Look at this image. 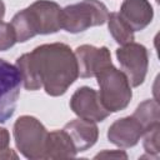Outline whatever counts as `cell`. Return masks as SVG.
Masks as SVG:
<instances>
[{"label": "cell", "mask_w": 160, "mask_h": 160, "mask_svg": "<svg viewBox=\"0 0 160 160\" xmlns=\"http://www.w3.org/2000/svg\"><path fill=\"white\" fill-rule=\"evenodd\" d=\"M24 88L30 91L44 88L50 96L64 95L79 76L75 52L64 42L42 44L16 59Z\"/></svg>", "instance_id": "cell-1"}, {"label": "cell", "mask_w": 160, "mask_h": 160, "mask_svg": "<svg viewBox=\"0 0 160 160\" xmlns=\"http://www.w3.org/2000/svg\"><path fill=\"white\" fill-rule=\"evenodd\" d=\"M61 8L50 0H38L16 12L11 20L16 42H25L35 35L54 34L61 29Z\"/></svg>", "instance_id": "cell-2"}, {"label": "cell", "mask_w": 160, "mask_h": 160, "mask_svg": "<svg viewBox=\"0 0 160 160\" xmlns=\"http://www.w3.org/2000/svg\"><path fill=\"white\" fill-rule=\"evenodd\" d=\"M96 79L100 89V101L108 111L118 112L130 104L132 98L131 85L121 70L110 65L102 69L96 75Z\"/></svg>", "instance_id": "cell-3"}, {"label": "cell", "mask_w": 160, "mask_h": 160, "mask_svg": "<svg viewBox=\"0 0 160 160\" xmlns=\"http://www.w3.org/2000/svg\"><path fill=\"white\" fill-rule=\"evenodd\" d=\"M12 132L18 150L26 159H45L49 131L40 120L30 115H22L15 121Z\"/></svg>", "instance_id": "cell-4"}, {"label": "cell", "mask_w": 160, "mask_h": 160, "mask_svg": "<svg viewBox=\"0 0 160 160\" xmlns=\"http://www.w3.org/2000/svg\"><path fill=\"white\" fill-rule=\"evenodd\" d=\"M108 8L99 0H82L61 9V29L70 34H78L92 26L106 22Z\"/></svg>", "instance_id": "cell-5"}, {"label": "cell", "mask_w": 160, "mask_h": 160, "mask_svg": "<svg viewBox=\"0 0 160 160\" xmlns=\"http://www.w3.org/2000/svg\"><path fill=\"white\" fill-rule=\"evenodd\" d=\"M116 58L122 72L126 75L131 86H140L146 76L149 66V54L144 45L129 42L116 50Z\"/></svg>", "instance_id": "cell-6"}, {"label": "cell", "mask_w": 160, "mask_h": 160, "mask_svg": "<svg viewBox=\"0 0 160 160\" xmlns=\"http://www.w3.org/2000/svg\"><path fill=\"white\" fill-rule=\"evenodd\" d=\"M20 86L21 76L18 68L0 59V124L6 122L14 115Z\"/></svg>", "instance_id": "cell-7"}, {"label": "cell", "mask_w": 160, "mask_h": 160, "mask_svg": "<svg viewBox=\"0 0 160 160\" xmlns=\"http://www.w3.org/2000/svg\"><path fill=\"white\" fill-rule=\"evenodd\" d=\"M70 108L78 118L94 122L104 121L110 115V111L101 104L99 92L89 86H81L72 94Z\"/></svg>", "instance_id": "cell-8"}, {"label": "cell", "mask_w": 160, "mask_h": 160, "mask_svg": "<svg viewBox=\"0 0 160 160\" xmlns=\"http://www.w3.org/2000/svg\"><path fill=\"white\" fill-rule=\"evenodd\" d=\"M74 52L78 61L79 76L81 78L96 76L102 69L112 65L111 55L106 46L96 48L94 45L85 44L78 46Z\"/></svg>", "instance_id": "cell-9"}, {"label": "cell", "mask_w": 160, "mask_h": 160, "mask_svg": "<svg viewBox=\"0 0 160 160\" xmlns=\"http://www.w3.org/2000/svg\"><path fill=\"white\" fill-rule=\"evenodd\" d=\"M144 131L142 125L132 115L125 116L115 120L110 125L108 139L119 148H132L139 142Z\"/></svg>", "instance_id": "cell-10"}, {"label": "cell", "mask_w": 160, "mask_h": 160, "mask_svg": "<svg viewBox=\"0 0 160 160\" xmlns=\"http://www.w3.org/2000/svg\"><path fill=\"white\" fill-rule=\"evenodd\" d=\"M119 14L132 31L144 30L154 18V10L149 0H124Z\"/></svg>", "instance_id": "cell-11"}, {"label": "cell", "mask_w": 160, "mask_h": 160, "mask_svg": "<svg viewBox=\"0 0 160 160\" xmlns=\"http://www.w3.org/2000/svg\"><path fill=\"white\" fill-rule=\"evenodd\" d=\"M64 130L69 134L74 142L76 151L81 152L95 145L99 138V130L94 121L85 119H75L64 126Z\"/></svg>", "instance_id": "cell-12"}, {"label": "cell", "mask_w": 160, "mask_h": 160, "mask_svg": "<svg viewBox=\"0 0 160 160\" xmlns=\"http://www.w3.org/2000/svg\"><path fill=\"white\" fill-rule=\"evenodd\" d=\"M78 154L69 134L62 130L50 131L46 141L45 159H70Z\"/></svg>", "instance_id": "cell-13"}, {"label": "cell", "mask_w": 160, "mask_h": 160, "mask_svg": "<svg viewBox=\"0 0 160 160\" xmlns=\"http://www.w3.org/2000/svg\"><path fill=\"white\" fill-rule=\"evenodd\" d=\"M106 21H108L109 31L118 44L125 45L134 41L132 29L126 24V21L120 16L119 12H110Z\"/></svg>", "instance_id": "cell-14"}, {"label": "cell", "mask_w": 160, "mask_h": 160, "mask_svg": "<svg viewBox=\"0 0 160 160\" xmlns=\"http://www.w3.org/2000/svg\"><path fill=\"white\" fill-rule=\"evenodd\" d=\"M132 116L142 125L144 130L149 129L151 125L160 122V108L156 100L149 99L138 105Z\"/></svg>", "instance_id": "cell-15"}, {"label": "cell", "mask_w": 160, "mask_h": 160, "mask_svg": "<svg viewBox=\"0 0 160 160\" xmlns=\"http://www.w3.org/2000/svg\"><path fill=\"white\" fill-rule=\"evenodd\" d=\"M159 130H160V122L151 125L142 134V136H144V140H142L144 149H145V151L148 154H150V156H152L155 159L159 156V152H160V148H159Z\"/></svg>", "instance_id": "cell-16"}, {"label": "cell", "mask_w": 160, "mask_h": 160, "mask_svg": "<svg viewBox=\"0 0 160 160\" xmlns=\"http://www.w3.org/2000/svg\"><path fill=\"white\" fill-rule=\"evenodd\" d=\"M16 36L11 24L0 21V51H5L14 46Z\"/></svg>", "instance_id": "cell-17"}, {"label": "cell", "mask_w": 160, "mask_h": 160, "mask_svg": "<svg viewBox=\"0 0 160 160\" xmlns=\"http://www.w3.org/2000/svg\"><path fill=\"white\" fill-rule=\"evenodd\" d=\"M9 145H10V134L5 128H0V160L19 158L18 154Z\"/></svg>", "instance_id": "cell-18"}, {"label": "cell", "mask_w": 160, "mask_h": 160, "mask_svg": "<svg viewBox=\"0 0 160 160\" xmlns=\"http://www.w3.org/2000/svg\"><path fill=\"white\" fill-rule=\"evenodd\" d=\"M98 158H115V159H128V155L122 150H104L95 155V159Z\"/></svg>", "instance_id": "cell-19"}, {"label": "cell", "mask_w": 160, "mask_h": 160, "mask_svg": "<svg viewBox=\"0 0 160 160\" xmlns=\"http://www.w3.org/2000/svg\"><path fill=\"white\" fill-rule=\"evenodd\" d=\"M4 15H5V5H4L2 0H0V21L2 20Z\"/></svg>", "instance_id": "cell-20"}, {"label": "cell", "mask_w": 160, "mask_h": 160, "mask_svg": "<svg viewBox=\"0 0 160 160\" xmlns=\"http://www.w3.org/2000/svg\"><path fill=\"white\" fill-rule=\"evenodd\" d=\"M156 1H159V0H156Z\"/></svg>", "instance_id": "cell-21"}]
</instances>
